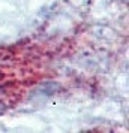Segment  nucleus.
<instances>
[{"label":"nucleus","instance_id":"nucleus-1","mask_svg":"<svg viewBox=\"0 0 129 133\" xmlns=\"http://www.w3.org/2000/svg\"><path fill=\"white\" fill-rule=\"evenodd\" d=\"M3 111H5V106H3V105H2V103H0V115L3 114Z\"/></svg>","mask_w":129,"mask_h":133}]
</instances>
